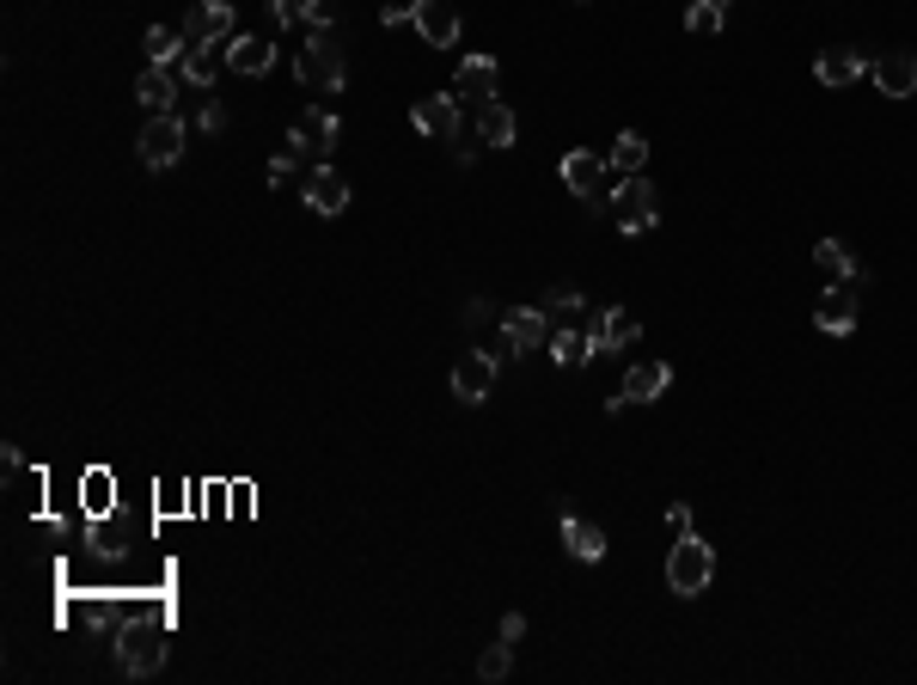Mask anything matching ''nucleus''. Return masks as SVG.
<instances>
[{"label": "nucleus", "mask_w": 917, "mask_h": 685, "mask_svg": "<svg viewBox=\"0 0 917 685\" xmlns=\"http://www.w3.org/2000/svg\"><path fill=\"white\" fill-rule=\"evenodd\" d=\"M301 19V7L294 0H270V25H294Z\"/></svg>", "instance_id": "f704fd0d"}, {"label": "nucleus", "mask_w": 917, "mask_h": 685, "mask_svg": "<svg viewBox=\"0 0 917 685\" xmlns=\"http://www.w3.org/2000/svg\"><path fill=\"white\" fill-rule=\"evenodd\" d=\"M92 551H98V557H123V539H117V533H98V539H92Z\"/></svg>", "instance_id": "e433bc0d"}, {"label": "nucleus", "mask_w": 917, "mask_h": 685, "mask_svg": "<svg viewBox=\"0 0 917 685\" xmlns=\"http://www.w3.org/2000/svg\"><path fill=\"white\" fill-rule=\"evenodd\" d=\"M612 209H618V233H649V226L661 221L655 185H649V178H642V171H630L624 185L612 190Z\"/></svg>", "instance_id": "20e7f679"}, {"label": "nucleus", "mask_w": 917, "mask_h": 685, "mask_svg": "<svg viewBox=\"0 0 917 685\" xmlns=\"http://www.w3.org/2000/svg\"><path fill=\"white\" fill-rule=\"evenodd\" d=\"M667 527L673 533H692V508H685V502H673V508H667Z\"/></svg>", "instance_id": "c9c22d12"}, {"label": "nucleus", "mask_w": 917, "mask_h": 685, "mask_svg": "<svg viewBox=\"0 0 917 685\" xmlns=\"http://www.w3.org/2000/svg\"><path fill=\"white\" fill-rule=\"evenodd\" d=\"M514 110L502 105V98H489V105H477V141L484 147H514Z\"/></svg>", "instance_id": "b1692460"}, {"label": "nucleus", "mask_w": 917, "mask_h": 685, "mask_svg": "<svg viewBox=\"0 0 917 685\" xmlns=\"http://www.w3.org/2000/svg\"><path fill=\"white\" fill-rule=\"evenodd\" d=\"M581 306H588V294H581L576 282H557V288H550V313H581Z\"/></svg>", "instance_id": "2f4dec72"}, {"label": "nucleus", "mask_w": 917, "mask_h": 685, "mask_svg": "<svg viewBox=\"0 0 917 685\" xmlns=\"http://www.w3.org/2000/svg\"><path fill=\"white\" fill-rule=\"evenodd\" d=\"M380 25H417V0H392L380 13Z\"/></svg>", "instance_id": "473e14b6"}, {"label": "nucleus", "mask_w": 917, "mask_h": 685, "mask_svg": "<svg viewBox=\"0 0 917 685\" xmlns=\"http://www.w3.org/2000/svg\"><path fill=\"white\" fill-rule=\"evenodd\" d=\"M141 50H147V67H171L183 50H190V43H183V31H171V25H154V31H147V38H141Z\"/></svg>", "instance_id": "a878e982"}, {"label": "nucleus", "mask_w": 917, "mask_h": 685, "mask_svg": "<svg viewBox=\"0 0 917 685\" xmlns=\"http://www.w3.org/2000/svg\"><path fill=\"white\" fill-rule=\"evenodd\" d=\"M221 67H226V43H190V50H183V80H190V86H214Z\"/></svg>", "instance_id": "5701e85b"}, {"label": "nucleus", "mask_w": 917, "mask_h": 685, "mask_svg": "<svg viewBox=\"0 0 917 685\" xmlns=\"http://www.w3.org/2000/svg\"><path fill=\"white\" fill-rule=\"evenodd\" d=\"M453 93H458V98H477V105H489V98H496V62H489V55H472V62H458Z\"/></svg>", "instance_id": "aec40b11"}, {"label": "nucleus", "mask_w": 917, "mask_h": 685, "mask_svg": "<svg viewBox=\"0 0 917 685\" xmlns=\"http://www.w3.org/2000/svg\"><path fill=\"white\" fill-rule=\"evenodd\" d=\"M868 74V55L863 50H820V62H813V80L820 86H851V80Z\"/></svg>", "instance_id": "f3484780"}, {"label": "nucleus", "mask_w": 917, "mask_h": 685, "mask_svg": "<svg viewBox=\"0 0 917 685\" xmlns=\"http://www.w3.org/2000/svg\"><path fill=\"white\" fill-rule=\"evenodd\" d=\"M410 123H417L422 135H441V141H458V135H465V117H458V93L417 98V105H410Z\"/></svg>", "instance_id": "423d86ee"}, {"label": "nucleus", "mask_w": 917, "mask_h": 685, "mask_svg": "<svg viewBox=\"0 0 917 685\" xmlns=\"http://www.w3.org/2000/svg\"><path fill=\"white\" fill-rule=\"evenodd\" d=\"M306 209L313 214H342L349 209V178L330 171V166H318L313 178H306Z\"/></svg>", "instance_id": "2eb2a0df"}, {"label": "nucleus", "mask_w": 917, "mask_h": 685, "mask_svg": "<svg viewBox=\"0 0 917 685\" xmlns=\"http://www.w3.org/2000/svg\"><path fill=\"white\" fill-rule=\"evenodd\" d=\"M520 636H526V619L520 612H508V619H502V643H520Z\"/></svg>", "instance_id": "4c0bfd02"}, {"label": "nucleus", "mask_w": 917, "mask_h": 685, "mask_svg": "<svg viewBox=\"0 0 917 685\" xmlns=\"http://www.w3.org/2000/svg\"><path fill=\"white\" fill-rule=\"evenodd\" d=\"M294 74H301V86H313V93H337L342 80H349V62H342V50H337L330 31H313L306 50L294 55Z\"/></svg>", "instance_id": "f03ea898"}, {"label": "nucleus", "mask_w": 917, "mask_h": 685, "mask_svg": "<svg viewBox=\"0 0 917 685\" xmlns=\"http://www.w3.org/2000/svg\"><path fill=\"white\" fill-rule=\"evenodd\" d=\"M117 661H123V673L147 679V673L166 667V636H159L154 624H123L117 631Z\"/></svg>", "instance_id": "39448f33"}, {"label": "nucleus", "mask_w": 917, "mask_h": 685, "mask_svg": "<svg viewBox=\"0 0 917 685\" xmlns=\"http://www.w3.org/2000/svg\"><path fill=\"white\" fill-rule=\"evenodd\" d=\"M171 98H178V80H171L166 67H147V74L135 80V105H141L147 117H171Z\"/></svg>", "instance_id": "412c9836"}, {"label": "nucleus", "mask_w": 917, "mask_h": 685, "mask_svg": "<svg viewBox=\"0 0 917 685\" xmlns=\"http://www.w3.org/2000/svg\"><path fill=\"white\" fill-rule=\"evenodd\" d=\"M593 337H600V349H630V342L642 337V325L624 318V313H600L593 318Z\"/></svg>", "instance_id": "bb28decb"}, {"label": "nucleus", "mask_w": 917, "mask_h": 685, "mask_svg": "<svg viewBox=\"0 0 917 685\" xmlns=\"http://www.w3.org/2000/svg\"><path fill=\"white\" fill-rule=\"evenodd\" d=\"M417 31H422V43H429V50H453V43H458L453 0H417Z\"/></svg>", "instance_id": "ddd939ff"}, {"label": "nucleus", "mask_w": 917, "mask_h": 685, "mask_svg": "<svg viewBox=\"0 0 917 685\" xmlns=\"http://www.w3.org/2000/svg\"><path fill=\"white\" fill-rule=\"evenodd\" d=\"M716 581V551H709V539H697V533H679L667 551V588L679 593V600H697V593Z\"/></svg>", "instance_id": "f257e3e1"}, {"label": "nucleus", "mask_w": 917, "mask_h": 685, "mask_svg": "<svg viewBox=\"0 0 917 685\" xmlns=\"http://www.w3.org/2000/svg\"><path fill=\"white\" fill-rule=\"evenodd\" d=\"M642 159H649V141H642L636 129H624V135L612 141V159H605V166H612L618 178H630V171H642Z\"/></svg>", "instance_id": "cd10ccee"}, {"label": "nucleus", "mask_w": 917, "mask_h": 685, "mask_svg": "<svg viewBox=\"0 0 917 685\" xmlns=\"http://www.w3.org/2000/svg\"><path fill=\"white\" fill-rule=\"evenodd\" d=\"M489 386H496V361H489V349H472V356L453 361V398L458 404H484Z\"/></svg>", "instance_id": "6e6552de"}, {"label": "nucleus", "mask_w": 917, "mask_h": 685, "mask_svg": "<svg viewBox=\"0 0 917 685\" xmlns=\"http://www.w3.org/2000/svg\"><path fill=\"white\" fill-rule=\"evenodd\" d=\"M502 330L514 337V349H538V342H550V318H545V306H514V313H502Z\"/></svg>", "instance_id": "a211bd4d"}, {"label": "nucleus", "mask_w": 917, "mask_h": 685, "mask_svg": "<svg viewBox=\"0 0 917 685\" xmlns=\"http://www.w3.org/2000/svg\"><path fill=\"white\" fill-rule=\"evenodd\" d=\"M202 129H209V135H221V129H226V110H221V98H209V105H202Z\"/></svg>", "instance_id": "72a5a7b5"}, {"label": "nucleus", "mask_w": 917, "mask_h": 685, "mask_svg": "<svg viewBox=\"0 0 917 685\" xmlns=\"http://www.w3.org/2000/svg\"><path fill=\"white\" fill-rule=\"evenodd\" d=\"M288 171H294V154H282V159H270V185H288Z\"/></svg>", "instance_id": "58836bf2"}, {"label": "nucleus", "mask_w": 917, "mask_h": 685, "mask_svg": "<svg viewBox=\"0 0 917 685\" xmlns=\"http://www.w3.org/2000/svg\"><path fill=\"white\" fill-rule=\"evenodd\" d=\"M661 392H673V368L667 361H636L624 373V404H655Z\"/></svg>", "instance_id": "dca6fc26"}, {"label": "nucleus", "mask_w": 917, "mask_h": 685, "mask_svg": "<svg viewBox=\"0 0 917 685\" xmlns=\"http://www.w3.org/2000/svg\"><path fill=\"white\" fill-rule=\"evenodd\" d=\"M233 38V7L226 0H197L183 19V43H226Z\"/></svg>", "instance_id": "9b49d317"}, {"label": "nucleus", "mask_w": 917, "mask_h": 685, "mask_svg": "<svg viewBox=\"0 0 917 685\" xmlns=\"http://www.w3.org/2000/svg\"><path fill=\"white\" fill-rule=\"evenodd\" d=\"M868 74H875L881 98H917V50H887Z\"/></svg>", "instance_id": "9d476101"}, {"label": "nucleus", "mask_w": 917, "mask_h": 685, "mask_svg": "<svg viewBox=\"0 0 917 685\" xmlns=\"http://www.w3.org/2000/svg\"><path fill=\"white\" fill-rule=\"evenodd\" d=\"M813 325L832 330V337H851L856 330V282H839V288H825L820 306H813Z\"/></svg>", "instance_id": "f8f14e48"}, {"label": "nucleus", "mask_w": 917, "mask_h": 685, "mask_svg": "<svg viewBox=\"0 0 917 685\" xmlns=\"http://www.w3.org/2000/svg\"><path fill=\"white\" fill-rule=\"evenodd\" d=\"M563 551L581 557V563H600L605 557V533L593 527V520H581V514H563Z\"/></svg>", "instance_id": "4be33fe9"}, {"label": "nucleus", "mask_w": 917, "mask_h": 685, "mask_svg": "<svg viewBox=\"0 0 917 685\" xmlns=\"http://www.w3.org/2000/svg\"><path fill=\"white\" fill-rule=\"evenodd\" d=\"M135 147H141V166H154V171L178 166V159H183V123L178 117H154Z\"/></svg>", "instance_id": "0eeeda50"}, {"label": "nucleus", "mask_w": 917, "mask_h": 685, "mask_svg": "<svg viewBox=\"0 0 917 685\" xmlns=\"http://www.w3.org/2000/svg\"><path fill=\"white\" fill-rule=\"evenodd\" d=\"M550 361H557V368H588L593 356H600V337H593V330H576V325H563V330H550Z\"/></svg>", "instance_id": "4468645a"}, {"label": "nucleus", "mask_w": 917, "mask_h": 685, "mask_svg": "<svg viewBox=\"0 0 917 685\" xmlns=\"http://www.w3.org/2000/svg\"><path fill=\"white\" fill-rule=\"evenodd\" d=\"M813 264H820L825 276H839V282H863V264L844 251V239H820V245H813Z\"/></svg>", "instance_id": "393cba45"}, {"label": "nucleus", "mask_w": 917, "mask_h": 685, "mask_svg": "<svg viewBox=\"0 0 917 685\" xmlns=\"http://www.w3.org/2000/svg\"><path fill=\"white\" fill-rule=\"evenodd\" d=\"M721 25H728V0H692L685 7V31H697V38H709Z\"/></svg>", "instance_id": "c85d7f7f"}, {"label": "nucleus", "mask_w": 917, "mask_h": 685, "mask_svg": "<svg viewBox=\"0 0 917 685\" xmlns=\"http://www.w3.org/2000/svg\"><path fill=\"white\" fill-rule=\"evenodd\" d=\"M337 135H342V123H337V110H301L294 117V135H288V147L294 154H330L337 147Z\"/></svg>", "instance_id": "1a4fd4ad"}, {"label": "nucleus", "mask_w": 917, "mask_h": 685, "mask_svg": "<svg viewBox=\"0 0 917 685\" xmlns=\"http://www.w3.org/2000/svg\"><path fill=\"white\" fill-rule=\"evenodd\" d=\"M508 673H514V643H502L496 636V643L477 655V679H508Z\"/></svg>", "instance_id": "c756f323"}, {"label": "nucleus", "mask_w": 917, "mask_h": 685, "mask_svg": "<svg viewBox=\"0 0 917 685\" xmlns=\"http://www.w3.org/2000/svg\"><path fill=\"white\" fill-rule=\"evenodd\" d=\"M563 185H569V197H581L588 202V209H605V202H612V166H605L600 154H563Z\"/></svg>", "instance_id": "7ed1b4c3"}, {"label": "nucleus", "mask_w": 917, "mask_h": 685, "mask_svg": "<svg viewBox=\"0 0 917 685\" xmlns=\"http://www.w3.org/2000/svg\"><path fill=\"white\" fill-rule=\"evenodd\" d=\"M294 7H301V19L313 31H330V19H337V0H294Z\"/></svg>", "instance_id": "7c9ffc66"}, {"label": "nucleus", "mask_w": 917, "mask_h": 685, "mask_svg": "<svg viewBox=\"0 0 917 685\" xmlns=\"http://www.w3.org/2000/svg\"><path fill=\"white\" fill-rule=\"evenodd\" d=\"M226 67H233V74L263 80L275 67V43L270 38H233V43H226Z\"/></svg>", "instance_id": "6ab92c4d"}]
</instances>
